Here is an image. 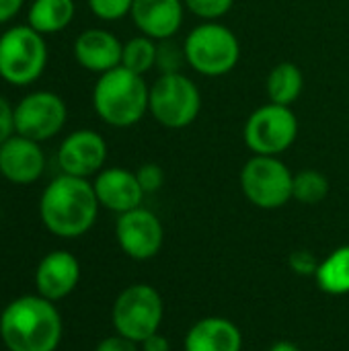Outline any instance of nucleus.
Segmentation results:
<instances>
[{
    "label": "nucleus",
    "instance_id": "7c9ffc66",
    "mask_svg": "<svg viewBox=\"0 0 349 351\" xmlns=\"http://www.w3.org/2000/svg\"><path fill=\"white\" fill-rule=\"evenodd\" d=\"M25 0H0V25L10 23L21 10Z\"/></svg>",
    "mask_w": 349,
    "mask_h": 351
},
{
    "label": "nucleus",
    "instance_id": "6e6552de",
    "mask_svg": "<svg viewBox=\"0 0 349 351\" xmlns=\"http://www.w3.org/2000/svg\"><path fill=\"white\" fill-rule=\"evenodd\" d=\"M241 191L259 210H278L292 199L294 173L280 156L253 154L239 175Z\"/></svg>",
    "mask_w": 349,
    "mask_h": 351
},
{
    "label": "nucleus",
    "instance_id": "c85d7f7f",
    "mask_svg": "<svg viewBox=\"0 0 349 351\" xmlns=\"http://www.w3.org/2000/svg\"><path fill=\"white\" fill-rule=\"evenodd\" d=\"M14 134V107L0 95V144Z\"/></svg>",
    "mask_w": 349,
    "mask_h": 351
},
{
    "label": "nucleus",
    "instance_id": "423d86ee",
    "mask_svg": "<svg viewBox=\"0 0 349 351\" xmlns=\"http://www.w3.org/2000/svg\"><path fill=\"white\" fill-rule=\"evenodd\" d=\"M202 111V90L183 72L158 74L150 84L148 113L167 130L189 128Z\"/></svg>",
    "mask_w": 349,
    "mask_h": 351
},
{
    "label": "nucleus",
    "instance_id": "bb28decb",
    "mask_svg": "<svg viewBox=\"0 0 349 351\" xmlns=\"http://www.w3.org/2000/svg\"><path fill=\"white\" fill-rule=\"evenodd\" d=\"M136 177L146 195L156 193L165 185V169L156 162H144L142 167H138Z\"/></svg>",
    "mask_w": 349,
    "mask_h": 351
},
{
    "label": "nucleus",
    "instance_id": "a211bd4d",
    "mask_svg": "<svg viewBox=\"0 0 349 351\" xmlns=\"http://www.w3.org/2000/svg\"><path fill=\"white\" fill-rule=\"evenodd\" d=\"M241 329L224 317H204L185 335V351H241Z\"/></svg>",
    "mask_w": 349,
    "mask_h": 351
},
{
    "label": "nucleus",
    "instance_id": "f257e3e1",
    "mask_svg": "<svg viewBox=\"0 0 349 351\" xmlns=\"http://www.w3.org/2000/svg\"><path fill=\"white\" fill-rule=\"evenodd\" d=\"M99 199L93 181L58 175L39 197V218L47 232L60 239H78L86 234L99 216Z\"/></svg>",
    "mask_w": 349,
    "mask_h": 351
},
{
    "label": "nucleus",
    "instance_id": "f8f14e48",
    "mask_svg": "<svg viewBox=\"0 0 349 351\" xmlns=\"http://www.w3.org/2000/svg\"><path fill=\"white\" fill-rule=\"evenodd\" d=\"M107 156V140L91 128L70 132L58 148V165L62 173L80 179H91L101 173L105 169Z\"/></svg>",
    "mask_w": 349,
    "mask_h": 351
},
{
    "label": "nucleus",
    "instance_id": "5701e85b",
    "mask_svg": "<svg viewBox=\"0 0 349 351\" xmlns=\"http://www.w3.org/2000/svg\"><path fill=\"white\" fill-rule=\"evenodd\" d=\"M331 191V183L325 173L317 169H304L294 175L292 185V199L304 204V206H317L321 204Z\"/></svg>",
    "mask_w": 349,
    "mask_h": 351
},
{
    "label": "nucleus",
    "instance_id": "aec40b11",
    "mask_svg": "<svg viewBox=\"0 0 349 351\" xmlns=\"http://www.w3.org/2000/svg\"><path fill=\"white\" fill-rule=\"evenodd\" d=\"M304 90V74L294 62L276 64L265 78V93L272 103L292 107Z\"/></svg>",
    "mask_w": 349,
    "mask_h": 351
},
{
    "label": "nucleus",
    "instance_id": "20e7f679",
    "mask_svg": "<svg viewBox=\"0 0 349 351\" xmlns=\"http://www.w3.org/2000/svg\"><path fill=\"white\" fill-rule=\"evenodd\" d=\"M187 66L206 78L230 74L241 60L237 33L220 21H202L183 39Z\"/></svg>",
    "mask_w": 349,
    "mask_h": 351
},
{
    "label": "nucleus",
    "instance_id": "4468645a",
    "mask_svg": "<svg viewBox=\"0 0 349 351\" xmlns=\"http://www.w3.org/2000/svg\"><path fill=\"white\" fill-rule=\"evenodd\" d=\"M93 187L101 208L115 214H125L134 208H140L146 195L138 183L136 171L123 167H105L95 175Z\"/></svg>",
    "mask_w": 349,
    "mask_h": 351
},
{
    "label": "nucleus",
    "instance_id": "f03ea898",
    "mask_svg": "<svg viewBox=\"0 0 349 351\" xmlns=\"http://www.w3.org/2000/svg\"><path fill=\"white\" fill-rule=\"evenodd\" d=\"M62 333L56 302L39 294L14 298L0 315V339L8 351H56Z\"/></svg>",
    "mask_w": 349,
    "mask_h": 351
},
{
    "label": "nucleus",
    "instance_id": "a878e982",
    "mask_svg": "<svg viewBox=\"0 0 349 351\" xmlns=\"http://www.w3.org/2000/svg\"><path fill=\"white\" fill-rule=\"evenodd\" d=\"M88 10L105 23H115L130 16L134 0H86Z\"/></svg>",
    "mask_w": 349,
    "mask_h": 351
},
{
    "label": "nucleus",
    "instance_id": "dca6fc26",
    "mask_svg": "<svg viewBox=\"0 0 349 351\" xmlns=\"http://www.w3.org/2000/svg\"><path fill=\"white\" fill-rule=\"evenodd\" d=\"M123 43L115 33L103 27H91L78 33L72 45L74 60L78 66L93 74H105L117 66H121Z\"/></svg>",
    "mask_w": 349,
    "mask_h": 351
},
{
    "label": "nucleus",
    "instance_id": "393cba45",
    "mask_svg": "<svg viewBox=\"0 0 349 351\" xmlns=\"http://www.w3.org/2000/svg\"><path fill=\"white\" fill-rule=\"evenodd\" d=\"M183 4L200 21H220L232 10L234 0H183Z\"/></svg>",
    "mask_w": 349,
    "mask_h": 351
},
{
    "label": "nucleus",
    "instance_id": "9d476101",
    "mask_svg": "<svg viewBox=\"0 0 349 351\" xmlns=\"http://www.w3.org/2000/svg\"><path fill=\"white\" fill-rule=\"evenodd\" d=\"M66 121V101L53 90H33L14 105V134L35 142L56 138Z\"/></svg>",
    "mask_w": 349,
    "mask_h": 351
},
{
    "label": "nucleus",
    "instance_id": "cd10ccee",
    "mask_svg": "<svg viewBox=\"0 0 349 351\" xmlns=\"http://www.w3.org/2000/svg\"><path fill=\"white\" fill-rule=\"evenodd\" d=\"M288 265H290V269L296 276H302V278H311L313 276L315 278L317 267H319V261H317V257L309 249H298V251L290 253Z\"/></svg>",
    "mask_w": 349,
    "mask_h": 351
},
{
    "label": "nucleus",
    "instance_id": "473e14b6",
    "mask_svg": "<svg viewBox=\"0 0 349 351\" xmlns=\"http://www.w3.org/2000/svg\"><path fill=\"white\" fill-rule=\"evenodd\" d=\"M269 351H300V348L296 346V343H292V341H276Z\"/></svg>",
    "mask_w": 349,
    "mask_h": 351
},
{
    "label": "nucleus",
    "instance_id": "412c9836",
    "mask_svg": "<svg viewBox=\"0 0 349 351\" xmlns=\"http://www.w3.org/2000/svg\"><path fill=\"white\" fill-rule=\"evenodd\" d=\"M315 280L321 292L329 296L349 294V245L337 247L323 261H319Z\"/></svg>",
    "mask_w": 349,
    "mask_h": 351
},
{
    "label": "nucleus",
    "instance_id": "2eb2a0df",
    "mask_svg": "<svg viewBox=\"0 0 349 351\" xmlns=\"http://www.w3.org/2000/svg\"><path fill=\"white\" fill-rule=\"evenodd\" d=\"M80 282L78 259L64 249L47 253L35 269V290L39 296L58 302L70 296Z\"/></svg>",
    "mask_w": 349,
    "mask_h": 351
},
{
    "label": "nucleus",
    "instance_id": "6ab92c4d",
    "mask_svg": "<svg viewBox=\"0 0 349 351\" xmlns=\"http://www.w3.org/2000/svg\"><path fill=\"white\" fill-rule=\"evenodd\" d=\"M74 14V0H33L27 10V25L41 35H56L70 27Z\"/></svg>",
    "mask_w": 349,
    "mask_h": 351
},
{
    "label": "nucleus",
    "instance_id": "2f4dec72",
    "mask_svg": "<svg viewBox=\"0 0 349 351\" xmlns=\"http://www.w3.org/2000/svg\"><path fill=\"white\" fill-rule=\"evenodd\" d=\"M140 350L142 351H171V343H169V339H167L165 335H160V333H154V335H150L148 339H144V341L140 343Z\"/></svg>",
    "mask_w": 349,
    "mask_h": 351
},
{
    "label": "nucleus",
    "instance_id": "9b49d317",
    "mask_svg": "<svg viewBox=\"0 0 349 351\" xmlns=\"http://www.w3.org/2000/svg\"><path fill=\"white\" fill-rule=\"evenodd\" d=\"M119 249L134 261H148L158 255L165 243V228L158 216L146 208H134L119 214L115 222Z\"/></svg>",
    "mask_w": 349,
    "mask_h": 351
},
{
    "label": "nucleus",
    "instance_id": "b1692460",
    "mask_svg": "<svg viewBox=\"0 0 349 351\" xmlns=\"http://www.w3.org/2000/svg\"><path fill=\"white\" fill-rule=\"evenodd\" d=\"M183 66H187L185 51H183V43H177L175 37L173 39L158 41V49H156V70L160 74H173V72H183Z\"/></svg>",
    "mask_w": 349,
    "mask_h": 351
},
{
    "label": "nucleus",
    "instance_id": "0eeeda50",
    "mask_svg": "<svg viewBox=\"0 0 349 351\" xmlns=\"http://www.w3.org/2000/svg\"><path fill=\"white\" fill-rule=\"evenodd\" d=\"M165 317V304L156 288L150 284H132L123 288L111 308L115 333L136 341L138 346L158 333Z\"/></svg>",
    "mask_w": 349,
    "mask_h": 351
},
{
    "label": "nucleus",
    "instance_id": "39448f33",
    "mask_svg": "<svg viewBox=\"0 0 349 351\" xmlns=\"http://www.w3.org/2000/svg\"><path fill=\"white\" fill-rule=\"evenodd\" d=\"M47 66L45 35L33 27L12 25L0 35V78L10 86L37 82Z\"/></svg>",
    "mask_w": 349,
    "mask_h": 351
},
{
    "label": "nucleus",
    "instance_id": "7ed1b4c3",
    "mask_svg": "<svg viewBox=\"0 0 349 351\" xmlns=\"http://www.w3.org/2000/svg\"><path fill=\"white\" fill-rule=\"evenodd\" d=\"M91 101L97 117L105 125L125 130L140 123L148 115L150 84L144 76L117 66L105 74H99Z\"/></svg>",
    "mask_w": 349,
    "mask_h": 351
},
{
    "label": "nucleus",
    "instance_id": "4be33fe9",
    "mask_svg": "<svg viewBox=\"0 0 349 351\" xmlns=\"http://www.w3.org/2000/svg\"><path fill=\"white\" fill-rule=\"evenodd\" d=\"M156 49H158V41L140 33L123 43L121 66L140 76H146L150 70L156 68Z\"/></svg>",
    "mask_w": 349,
    "mask_h": 351
},
{
    "label": "nucleus",
    "instance_id": "1a4fd4ad",
    "mask_svg": "<svg viewBox=\"0 0 349 351\" xmlns=\"http://www.w3.org/2000/svg\"><path fill=\"white\" fill-rule=\"evenodd\" d=\"M298 128V117L292 107L267 101L247 117L243 140L253 154L280 156L296 142Z\"/></svg>",
    "mask_w": 349,
    "mask_h": 351
},
{
    "label": "nucleus",
    "instance_id": "ddd939ff",
    "mask_svg": "<svg viewBox=\"0 0 349 351\" xmlns=\"http://www.w3.org/2000/svg\"><path fill=\"white\" fill-rule=\"evenodd\" d=\"M45 171L41 142L12 134L0 144V175L12 185H33Z\"/></svg>",
    "mask_w": 349,
    "mask_h": 351
},
{
    "label": "nucleus",
    "instance_id": "c756f323",
    "mask_svg": "<svg viewBox=\"0 0 349 351\" xmlns=\"http://www.w3.org/2000/svg\"><path fill=\"white\" fill-rule=\"evenodd\" d=\"M95 351H140V350H138V343H136V341H132V339H128V337H123V335L115 333V335H109V337L101 339V341L97 343Z\"/></svg>",
    "mask_w": 349,
    "mask_h": 351
},
{
    "label": "nucleus",
    "instance_id": "f3484780",
    "mask_svg": "<svg viewBox=\"0 0 349 351\" xmlns=\"http://www.w3.org/2000/svg\"><path fill=\"white\" fill-rule=\"evenodd\" d=\"M183 0H134L130 12L136 29L154 41L173 39L183 27Z\"/></svg>",
    "mask_w": 349,
    "mask_h": 351
}]
</instances>
